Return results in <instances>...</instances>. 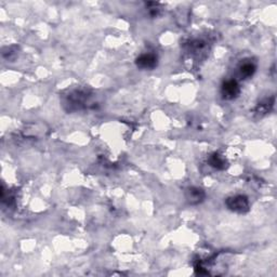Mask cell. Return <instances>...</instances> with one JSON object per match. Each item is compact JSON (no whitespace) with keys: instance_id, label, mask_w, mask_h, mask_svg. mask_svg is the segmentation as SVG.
<instances>
[{"instance_id":"6da1fadb","label":"cell","mask_w":277,"mask_h":277,"mask_svg":"<svg viewBox=\"0 0 277 277\" xmlns=\"http://www.w3.org/2000/svg\"><path fill=\"white\" fill-rule=\"evenodd\" d=\"M90 93L87 90H74L66 96L65 104L69 107V111L81 110L89 103Z\"/></svg>"},{"instance_id":"7a4b0ae2","label":"cell","mask_w":277,"mask_h":277,"mask_svg":"<svg viewBox=\"0 0 277 277\" xmlns=\"http://www.w3.org/2000/svg\"><path fill=\"white\" fill-rule=\"evenodd\" d=\"M227 207L237 213H245L249 210V201L245 195H235L231 196L225 202Z\"/></svg>"},{"instance_id":"3957f363","label":"cell","mask_w":277,"mask_h":277,"mask_svg":"<svg viewBox=\"0 0 277 277\" xmlns=\"http://www.w3.org/2000/svg\"><path fill=\"white\" fill-rule=\"evenodd\" d=\"M240 93V88L235 79L225 80L221 87V94L224 100L236 99Z\"/></svg>"},{"instance_id":"277c9868","label":"cell","mask_w":277,"mask_h":277,"mask_svg":"<svg viewBox=\"0 0 277 277\" xmlns=\"http://www.w3.org/2000/svg\"><path fill=\"white\" fill-rule=\"evenodd\" d=\"M185 198L189 205H199L206 198V193L201 187L191 186L185 191Z\"/></svg>"},{"instance_id":"5b68a950","label":"cell","mask_w":277,"mask_h":277,"mask_svg":"<svg viewBox=\"0 0 277 277\" xmlns=\"http://www.w3.org/2000/svg\"><path fill=\"white\" fill-rule=\"evenodd\" d=\"M158 59L153 53L141 54L136 61V64L141 69H154L157 66Z\"/></svg>"},{"instance_id":"8992f818","label":"cell","mask_w":277,"mask_h":277,"mask_svg":"<svg viewBox=\"0 0 277 277\" xmlns=\"http://www.w3.org/2000/svg\"><path fill=\"white\" fill-rule=\"evenodd\" d=\"M256 65L250 60H245L238 66V73L239 76L242 77L243 79H247L253 77L254 74L255 73Z\"/></svg>"},{"instance_id":"52a82bcc","label":"cell","mask_w":277,"mask_h":277,"mask_svg":"<svg viewBox=\"0 0 277 277\" xmlns=\"http://www.w3.org/2000/svg\"><path fill=\"white\" fill-rule=\"evenodd\" d=\"M274 106V96L271 97H265L262 101H260L258 104H256L254 109V114L258 116H264L272 111Z\"/></svg>"},{"instance_id":"ba28073f","label":"cell","mask_w":277,"mask_h":277,"mask_svg":"<svg viewBox=\"0 0 277 277\" xmlns=\"http://www.w3.org/2000/svg\"><path fill=\"white\" fill-rule=\"evenodd\" d=\"M209 163L210 166L218 169V170H223V169H225V167H227V161H225V158L218 153H214L210 156Z\"/></svg>"}]
</instances>
